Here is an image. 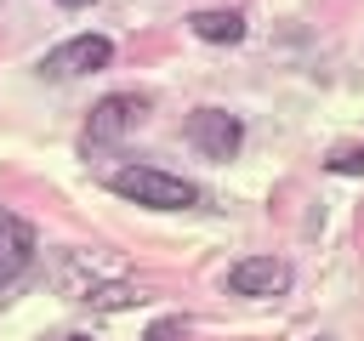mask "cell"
I'll use <instances>...</instances> for the list:
<instances>
[{
    "mask_svg": "<svg viewBox=\"0 0 364 341\" xmlns=\"http://www.w3.org/2000/svg\"><path fill=\"white\" fill-rule=\"evenodd\" d=\"M108 188L125 193V199H136V205H154V210H188V205H199L193 182H182L171 170H154V165H125V170L108 176Z\"/></svg>",
    "mask_w": 364,
    "mask_h": 341,
    "instance_id": "cell-1",
    "label": "cell"
},
{
    "mask_svg": "<svg viewBox=\"0 0 364 341\" xmlns=\"http://www.w3.org/2000/svg\"><path fill=\"white\" fill-rule=\"evenodd\" d=\"M188 142L205 153V159H233L239 142H245V125L222 108H193L188 114Z\"/></svg>",
    "mask_w": 364,
    "mask_h": 341,
    "instance_id": "cell-2",
    "label": "cell"
},
{
    "mask_svg": "<svg viewBox=\"0 0 364 341\" xmlns=\"http://www.w3.org/2000/svg\"><path fill=\"white\" fill-rule=\"evenodd\" d=\"M142 108H148V97H131V91H119V97H102V102L91 108L85 142H114V136H125V131L142 119Z\"/></svg>",
    "mask_w": 364,
    "mask_h": 341,
    "instance_id": "cell-3",
    "label": "cell"
},
{
    "mask_svg": "<svg viewBox=\"0 0 364 341\" xmlns=\"http://www.w3.org/2000/svg\"><path fill=\"white\" fill-rule=\"evenodd\" d=\"M108 57H114V45H108L102 34H80V40L46 51L40 68H46V74H91V68H108Z\"/></svg>",
    "mask_w": 364,
    "mask_h": 341,
    "instance_id": "cell-4",
    "label": "cell"
},
{
    "mask_svg": "<svg viewBox=\"0 0 364 341\" xmlns=\"http://www.w3.org/2000/svg\"><path fill=\"white\" fill-rule=\"evenodd\" d=\"M284 284H290V267L273 261V256H245V261H233V273H228V290H233V296H279Z\"/></svg>",
    "mask_w": 364,
    "mask_h": 341,
    "instance_id": "cell-5",
    "label": "cell"
},
{
    "mask_svg": "<svg viewBox=\"0 0 364 341\" xmlns=\"http://www.w3.org/2000/svg\"><path fill=\"white\" fill-rule=\"evenodd\" d=\"M28 261H34V227L17 210H0V284L23 278Z\"/></svg>",
    "mask_w": 364,
    "mask_h": 341,
    "instance_id": "cell-6",
    "label": "cell"
},
{
    "mask_svg": "<svg viewBox=\"0 0 364 341\" xmlns=\"http://www.w3.org/2000/svg\"><path fill=\"white\" fill-rule=\"evenodd\" d=\"M193 34L216 40V45H233V40H245V17L239 11H193Z\"/></svg>",
    "mask_w": 364,
    "mask_h": 341,
    "instance_id": "cell-7",
    "label": "cell"
},
{
    "mask_svg": "<svg viewBox=\"0 0 364 341\" xmlns=\"http://www.w3.org/2000/svg\"><path fill=\"white\" fill-rule=\"evenodd\" d=\"M324 165H330L336 176H364V148H336Z\"/></svg>",
    "mask_w": 364,
    "mask_h": 341,
    "instance_id": "cell-8",
    "label": "cell"
},
{
    "mask_svg": "<svg viewBox=\"0 0 364 341\" xmlns=\"http://www.w3.org/2000/svg\"><path fill=\"white\" fill-rule=\"evenodd\" d=\"M142 341H188V335H182V324H176V318H159V324H148V335H142Z\"/></svg>",
    "mask_w": 364,
    "mask_h": 341,
    "instance_id": "cell-9",
    "label": "cell"
},
{
    "mask_svg": "<svg viewBox=\"0 0 364 341\" xmlns=\"http://www.w3.org/2000/svg\"><path fill=\"white\" fill-rule=\"evenodd\" d=\"M57 6H91V0H57Z\"/></svg>",
    "mask_w": 364,
    "mask_h": 341,
    "instance_id": "cell-10",
    "label": "cell"
},
{
    "mask_svg": "<svg viewBox=\"0 0 364 341\" xmlns=\"http://www.w3.org/2000/svg\"><path fill=\"white\" fill-rule=\"evenodd\" d=\"M63 341H91V335H63Z\"/></svg>",
    "mask_w": 364,
    "mask_h": 341,
    "instance_id": "cell-11",
    "label": "cell"
},
{
    "mask_svg": "<svg viewBox=\"0 0 364 341\" xmlns=\"http://www.w3.org/2000/svg\"><path fill=\"white\" fill-rule=\"evenodd\" d=\"M318 341H330V335H318Z\"/></svg>",
    "mask_w": 364,
    "mask_h": 341,
    "instance_id": "cell-12",
    "label": "cell"
}]
</instances>
